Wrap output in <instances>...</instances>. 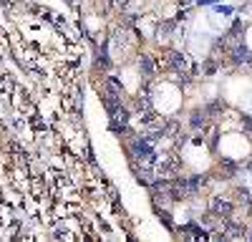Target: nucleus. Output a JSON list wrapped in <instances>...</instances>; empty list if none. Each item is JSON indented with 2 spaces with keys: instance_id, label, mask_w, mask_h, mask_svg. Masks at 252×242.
<instances>
[{
  "instance_id": "obj_11",
  "label": "nucleus",
  "mask_w": 252,
  "mask_h": 242,
  "mask_svg": "<svg viewBox=\"0 0 252 242\" xmlns=\"http://www.w3.org/2000/svg\"><path fill=\"white\" fill-rule=\"evenodd\" d=\"M202 5H212V3H217V0H199Z\"/></svg>"
},
{
  "instance_id": "obj_3",
  "label": "nucleus",
  "mask_w": 252,
  "mask_h": 242,
  "mask_svg": "<svg viewBox=\"0 0 252 242\" xmlns=\"http://www.w3.org/2000/svg\"><path fill=\"white\" fill-rule=\"evenodd\" d=\"M212 212H215L217 217H229V214H232V205H229L227 199L217 197V199L212 202Z\"/></svg>"
},
{
  "instance_id": "obj_9",
  "label": "nucleus",
  "mask_w": 252,
  "mask_h": 242,
  "mask_svg": "<svg viewBox=\"0 0 252 242\" xmlns=\"http://www.w3.org/2000/svg\"><path fill=\"white\" fill-rule=\"evenodd\" d=\"M98 66H103V68L109 66V58H106V51H98Z\"/></svg>"
},
{
  "instance_id": "obj_1",
  "label": "nucleus",
  "mask_w": 252,
  "mask_h": 242,
  "mask_svg": "<svg viewBox=\"0 0 252 242\" xmlns=\"http://www.w3.org/2000/svg\"><path fill=\"white\" fill-rule=\"evenodd\" d=\"M126 124H129V111L121 109V106H116V109L111 111V129L119 134V131L126 129Z\"/></svg>"
},
{
  "instance_id": "obj_2",
  "label": "nucleus",
  "mask_w": 252,
  "mask_h": 242,
  "mask_svg": "<svg viewBox=\"0 0 252 242\" xmlns=\"http://www.w3.org/2000/svg\"><path fill=\"white\" fill-rule=\"evenodd\" d=\"M232 58H235V63H245V66H252V53L247 51L245 43H237L235 51H232Z\"/></svg>"
},
{
  "instance_id": "obj_8",
  "label": "nucleus",
  "mask_w": 252,
  "mask_h": 242,
  "mask_svg": "<svg viewBox=\"0 0 252 242\" xmlns=\"http://www.w3.org/2000/svg\"><path fill=\"white\" fill-rule=\"evenodd\" d=\"M139 66H141V71H144V73H152V71H154V63H152V58H149V56H141Z\"/></svg>"
},
{
  "instance_id": "obj_10",
  "label": "nucleus",
  "mask_w": 252,
  "mask_h": 242,
  "mask_svg": "<svg viewBox=\"0 0 252 242\" xmlns=\"http://www.w3.org/2000/svg\"><path fill=\"white\" fill-rule=\"evenodd\" d=\"M242 124H245V129L252 134V116H242Z\"/></svg>"
},
{
  "instance_id": "obj_4",
  "label": "nucleus",
  "mask_w": 252,
  "mask_h": 242,
  "mask_svg": "<svg viewBox=\"0 0 252 242\" xmlns=\"http://www.w3.org/2000/svg\"><path fill=\"white\" fill-rule=\"evenodd\" d=\"M182 232H184V235H189V237H194V240H207V237H209V232H207L204 227L194 225V222H192V225H187Z\"/></svg>"
},
{
  "instance_id": "obj_5",
  "label": "nucleus",
  "mask_w": 252,
  "mask_h": 242,
  "mask_svg": "<svg viewBox=\"0 0 252 242\" xmlns=\"http://www.w3.org/2000/svg\"><path fill=\"white\" fill-rule=\"evenodd\" d=\"M242 227H237V225H227V227H222V237L224 240H232V237H242Z\"/></svg>"
},
{
  "instance_id": "obj_6",
  "label": "nucleus",
  "mask_w": 252,
  "mask_h": 242,
  "mask_svg": "<svg viewBox=\"0 0 252 242\" xmlns=\"http://www.w3.org/2000/svg\"><path fill=\"white\" fill-rule=\"evenodd\" d=\"M169 58H172L169 63H172L177 71H184V66H187V58H184L182 53H169Z\"/></svg>"
},
{
  "instance_id": "obj_7",
  "label": "nucleus",
  "mask_w": 252,
  "mask_h": 242,
  "mask_svg": "<svg viewBox=\"0 0 252 242\" xmlns=\"http://www.w3.org/2000/svg\"><path fill=\"white\" fill-rule=\"evenodd\" d=\"M204 124H207V111H194V114H192V126L199 129V126H204Z\"/></svg>"
}]
</instances>
